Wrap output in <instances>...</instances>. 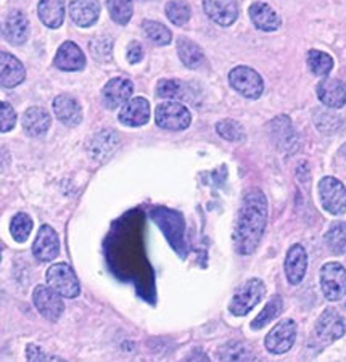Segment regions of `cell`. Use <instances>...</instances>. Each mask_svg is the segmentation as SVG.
<instances>
[{
    "instance_id": "6da1fadb",
    "label": "cell",
    "mask_w": 346,
    "mask_h": 362,
    "mask_svg": "<svg viewBox=\"0 0 346 362\" xmlns=\"http://www.w3.org/2000/svg\"><path fill=\"white\" fill-rule=\"evenodd\" d=\"M267 224V200L260 189H248L240 203L233 247L240 255L255 253Z\"/></svg>"
},
{
    "instance_id": "7a4b0ae2",
    "label": "cell",
    "mask_w": 346,
    "mask_h": 362,
    "mask_svg": "<svg viewBox=\"0 0 346 362\" xmlns=\"http://www.w3.org/2000/svg\"><path fill=\"white\" fill-rule=\"evenodd\" d=\"M266 293V287L260 279H250L240 287L236 295H233L231 305H229V311L233 316L242 317L246 316L251 309H253L258 303L263 300Z\"/></svg>"
},
{
    "instance_id": "3957f363",
    "label": "cell",
    "mask_w": 346,
    "mask_h": 362,
    "mask_svg": "<svg viewBox=\"0 0 346 362\" xmlns=\"http://www.w3.org/2000/svg\"><path fill=\"white\" fill-rule=\"evenodd\" d=\"M229 84L233 90H237L240 95L250 100H256L265 92V83L263 78L253 68L248 66H236L229 73Z\"/></svg>"
},
{
    "instance_id": "277c9868",
    "label": "cell",
    "mask_w": 346,
    "mask_h": 362,
    "mask_svg": "<svg viewBox=\"0 0 346 362\" xmlns=\"http://www.w3.org/2000/svg\"><path fill=\"white\" fill-rule=\"evenodd\" d=\"M47 284L54 288L57 293H60L63 298H78L81 293L79 280L76 277L71 266L67 262H57V264L50 266L47 271Z\"/></svg>"
},
{
    "instance_id": "5b68a950",
    "label": "cell",
    "mask_w": 346,
    "mask_h": 362,
    "mask_svg": "<svg viewBox=\"0 0 346 362\" xmlns=\"http://www.w3.org/2000/svg\"><path fill=\"white\" fill-rule=\"evenodd\" d=\"M155 122L166 131H184L190 126L192 116L184 105L178 102L160 103L155 110Z\"/></svg>"
},
{
    "instance_id": "8992f818",
    "label": "cell",
    "mask_w": 346,
    "mask_h": 362,
    "mask_svg": "<svg viewBox=\"0 0 346 362\" xmlns=\"http://www.w3.org/2000/svg\"><path fill=\"white\" fill-rule=\"evenodd\" d=\"M321 288L328 301H338L346 295V269L340 262L322 266Z\"/></svg>"
},
{
    "instance_id": "52a82bcc",
    "label": "cell",
    "mask_w": 346,
    "mask_h": 362,
    "mask_svg": "<svg viewBox=\"0 0 346 362\" xmlns=\"http://www.w3.org/2000/svg\"><path fill=\"white\" fill-rule=\"evenodd\" d=\"M319 197L325 211L340 216L346 213V187L335 177H322L319 180Z\"/></svg>"
},
{
    "instance_id": "ba28073f",
    "label": "cell",
    "mask_w": 346,
    "mask_h": 362,
    "mask_svg": "<svg viewBox=\"0 0 346 362\" xmlns=\"http://www.w3.org/2000/svg\"><path fill=\"white\" fill-rule=\"evenodd\" d=\"M33 301L40 316L50 322H57L64 311L62 295L57 293L50 285H38L33 291Z\"/></svg>"
},
{
    "instance_id": "9c48e42d",
    "label": "cell",
    "mask_w": 346,
    "mask_h": 362,
    "mask_svg": "<svg viewBox=\"0 0 346 362\" xmlns=\"http://www.w3.org/2000/svg\"><path fill=\"white\" fill-rule=\"evenodd\" d=\"M346 332L345 320L337 309L328 308L321 314L314 327V337L321 344H330L342 338Z\"/></svg>"
},
{
    "instance_id": "30bf717a",
    "label": "cell",
    "mask_w": 346,
    "mask_h": 362,
    "mask_svg": "<svg viewBox=\"0 0 346 362\" xmlns=\"http://www.w3.org/2000/svg\"><path fill=\"white\" fill-rule=\"evenodd\" d=\"M296 340V322L292 319H284L269 332L265 344L272 354H284L293 346Z\"/></svg>"
},
{
    "instance_id": "8fae6325",
    "label": "cell",
    "mask_w": 346,
    "mask_h": 362,
    "mask_svg": "<svg viewBox=\"0 0 346 362\" xmlns=\"http://www.w3.org/2000/svg\"><path fill=\"white\" fill-rule=\"evenodd\" d=\"M269 134H271V140L275 144V147L280 151L292 153L296 148V134L293 131L292 121L285 115H280L269 122Z\"/></svg>"
},
{
    "instance_id": "7c38bea8",
    "label": "cell",
    "mask_w": 346,
    "mask_h": 362,
    "mask_svg": "<svg viewBox=\"0 0 346 362\" xmlns=\"http://www.w3.org/2000/svg\"><path fill=\"white\" fill-rule=\"evenodd\" d=\"M134 92V86L126 78H113L105 84L102 90L103 105L108 110H116L131 100Z\"/></svg>"
},
{
    "instance_id": "4fadbf2b",
    "label": "cell",
    "mask_w": 346,
    "mask_h": 362,
    "mask_svg": "<svg viewBox=\"0 0 346 362\" xmlns=\"http://www.w3.org/2000/svg\"><path fill=\"white\" fill-rule=\"evenodd\" d=\"M204 13L219 26H231L238 18L237 0H203Z\"/></svg>"
},
{
    "instance_id": "5bb4252c",
    "label": "cell",
    "mask_w": 346,
    "mask_h": 362,
    "mask_svg": "<svg viewBox=\"0 0 346 362\" xmlns=\"http://www.w3.org/2000/svg\"><path fill=\"white\" fill-rule=\"evenodd\" d=\"M118 147H120L118 134L110 129H105L96 134V136L89 140V144H87V151H89L92 160L103 163L115 153Z\"/></svg>"
},
{
    "instance_id": "9a60e30c",
    "label": "cell",
    "mask_w": 346,
    "mask_h": 362,
    "mask_svg": "<svg viewBox=\"0 0 346 362\" xmlns=\"http://www.w3.org/2000/svg\"><path fill=\"white\" fill-rule=\"evenodd\" d=\"M319 100L332 110L343 108L346 105V86L335 78H324L316 87Z\"/></svg>"
},
{
    "instance_id": "2e32d148",
    "label": "cell",
    "mask_w": 346,
    "mask_h": 362,
    "mask_svg": "<svg viewBox=\"0 0 346 362\" xmlns=\"http://www.w3.org/2000/svg\"><path fill=\"white\" fill-rule=\"evenodd\" d=\"M120 121L127 127H140L150 119V103L144 97H136L122 105L120 110Z\"/></svg>"
},
{
    "instance_id": "e0dca14e",
    "label": "cell",
    "mask_w": 346,
    "mask_h": 362,
    "mask_svg": "<svg viewBox=\"0 0 346 362\" xmlns=\"http://www.w3.org/2000/svg\"><path fill=\"white\" fill-rule=\"evenodd\" d=\"M33 253L39 261H52L60 253V238L50 226H42L33 245Z\"/></svg>"
},
{
    "instance_id": "ac0fdd59",
    "label": "cell",
    "mask_w": 346,
    "mask_h": 362,
    "mask_svg": "<svg viewBox=\"0 0 346 362\" xmlns=\"http://www.w3.org/2000/svg\"><path fill=\"white\" fill-rule=\"evenodd\" d=\"M54 65L62 71H81L86 66V55L73 40H67L58 47Z\"/></svg>"
},
{
    "instance_id": "d6986e66",
    "label": "cell",
    "mask_w": 346,
    "mask_h": 362,
    "mask_svg": "<svg viewBox=\"0 0 346 362\" xmlns=\"http://www.w3.org/2000/svg\"><path fill=\"white\" fill-rule=\"evenodd\" d=\"M54 113L57 119L62 122V124L68 127H76L81 124L82 121V108L79 102L76 100L74 97L67 95V93H62V95L55 97L54 103Z\"/></svg>"
},
{
    "instance_id": "ffe728a7",
    "label": "cell",
    "mask_w": 346,
    "mask_h": 362,
    "mask_svg": "<svg viewBox=\"0 0 346 362\" xmlns=\"http://www.w3.org/2000/svg\"><path fill=\"white\" fill-rule=\"evenodd\" d=\"M308 269V255L301 245H292L287 251L285 258V276L292 285L301 284Z\"/></svg>"
},
{
    "instance_id": "44dd1931",
    "label": "cell",
    "mask_w": 346,
    "mask_h": 362,
    "mask_svg": "<svg viewBox=\"0 0 346 362\" xmlns=\"http://www.w3.org/2000/svg\"><path fill=\"white\" fill-rule=\"evenodd\" d=\"M69 16L81 28L96 25L100 16V2L98 0H69Z\"/></svg>"
},
{
    "instance_id": "7402d4cb",
    "label": "cell",
    "mask_w": 346,
    "mask_h": 362,
    "mask_svg": "<svg viewBox=\"0 0 346 362\" xmlns=\"http://www.w3.org/2000/svg\"><path fill=\"white\" fill-rule=\"evenodd\" d=\"M248 15L253 25L260 29V31L265 33H272L277 31L280 28V16L277 15L271 5H267L265 2H253L248 8Z\"/></svg>"
},
{
    "instance_id": "603a6c76",
    "label": "cell",
    "mask_w": 346,
    "mask_h": 362,
    "mask_svg": "<svg viewBox=\"0 0 346 362\" xmlns=\"http://www.w3.org/2000/svg\"><path fill=\"white\" fill-rule=\"evenodd\" d=\"M4 37L11 45H23L29 37V21L23 11H11L4 25Z\"/></svg>"
},
{
    "instance_id": "cb8c5ba5",
    "label": "cell",
    "mask_w": 346,
    "mask_h": 362,
    "mask_svg": "<svg viewBox=\"0 0 346 362\" xmlns=\"http://www.w3.org/2000/svg\"><path fill=\"white\" fill-rule=\"evenodd\" d=\"M0 78H2V87H7V89L20 86L26 78L23 63L8 52L0 54Z\"/></svg>"
},
{
    "instance_id": "d4e9b609",
    "label": "cell",
    "mask_w": 346,
    "mask_h": 362,
    "mask_svg": "<svg viewBox=\"0 0 346 362\" xmlns=\"http://www.w3.org/2000/svg\"><path fill=\"white\" fill-rule=\"evenodd\" d=\"M21 124L29 137H42L49 131L52 118L45 108L31 107L23 115Z\"/></svg>"
},
{
    "instance_id": "484cf974",
    "label": "cell",
    "mask_w": 346,
    "mask_h": 362,
    "mask_svg": "<svg viewBox=\"0 0 346 362\" xmlns=\"http://www.w3.org/2000/svg\"><path fill=\"white\" fill-rule=\"evenodd\" d=\"M67 0H39L38 15L42 25L50 29H58L64 21Z\"/></svg>"
},
{
    "instance_id": "4316f807",
    "label": "cell",
    "mask_w": 346,
    "mask_h": 362,
    "mask_svg": "<svg viewBox=\"0 0 346 362\" xmlns=\"http://www.w3.org/2000/svg\"><path fill=\"white\" fill-rule=\"evenodd\" d=\"M178 54L180 62L189 69H198L204 63V54L200 45L192 42L190 39H178Z\"/></svg>"
},
{
    "instance_id": "83f0119b",
    "label": "cell",
    "mask_w": 346,
    "mask_h": 362,
    "mask_svg": "<svg viewBox=\"0 0 346 362\" xmlns=\"http://www.w3.org/2000/svg\"><path fill=\"white\" fill-rule=\"evenodd\" d=\"M314 124L318 127V131L325 134V136H332V134L340 132L343 127V119L338 115L328 112L324 108H316L313 113Z\"/></svg>"
},
{
    "instance_id": "f1b7e54d",
    "label": "cell",
    "mask_w": 346,
    "mask_h": 362,
    "mask_svg": "<svg viewBox=\"0 0 346 362\" xmlns=\"http://www.w3.org/2000/svg\"><path fill=\"white\" fill-rule=\"evenodd\" d=\"M324 240L333 255H346V223H333L325 232Z\"/></svg>"
},
{
    "instance_id": "f546056e",
    "label": "cell",
    "mask_w": 346,
    "mask_h": 362,
    "mask_svg": "<svg viewBox=\"0 0 346 362\" xmlns=\"http://www.w3.org/2000/svg\"><path fill=\"white\" fill-rule=\"evenodd\" d=\"M309 71L318 78H325L333 68V58L321 50H309L306 57Z\"/></svg>"
},
{
    "instance_id": "4dcf8cb0",
    "label": "cell",
    "mask_w": 346,
    "mask_h": 362,
    "mask_svg": "<svg viewBox=\"0 0 346 362\" xmlns=\"http://www.w3.org/2000/svg\"><path fill=\"white\" fill-rule=\"evenodd\" d=\"M107 8L111 20L120 26H126L134 13L132 0H107Z\"/></svg>"
},
{
    "instance_id": "1f68e13d",
    "label": "cell",
    "mask_w": 346,
    "mask_h": 362,
    "mask_svg": "<svg viewBox=\"0 0 346 362\" xmlns=\"http://www.w3.org/2000/svg\"><path fill=\"white\" fill-rule=\"evenodd\" d=\"M282 308H284L282 298H280L279 295H275L272 300L265 306V309L258 314V317L253 320V322H251V329L261 330L263 327H266L269 322H272V320L277 317L280 313H282Z\"/></svg>"
},
{
    "instance_id": "d6a6232c",
    "label": "cell",
    "mask_w": 346,
    "mask_h": 362,
    "mask_svg": "<svg viewBox=\"0 0 346 362\" xmlns=\"http://www.w3.org/2000/svg\"><path fill=\"white\" fill-rule=\"evenodd\" d=\"M142 28H144V33L145 36L150 39V42H154L155 45H168L171 44V39H173V33L169 31V29L161 25V23L154 21V20H145L142 23Z\"/></svg>"
},
{
    "instance_id": "836d02e7",
    "label": "cell",
    "mask_w": 346,
    "mask_h": 362,
    "mask_svg": "<svg viewBox=\"0 0 346 362\" xmlns=\"http://www.w3.org/2000/svg\"><path fill=\"white\" fill-rule=\"evenodd\" d=\"M216 132L229 142H243L246 139L245 127L236 119H222L216 124Z\"/></svg>"
},
{
    "instance_id": "e575fe53",
    "label": "cell",
    "mask_w": 346,
    "mask_h": 362,
    "mask_svg": "<svg viewBox=\"0 0 346 362\" xmlns=\"http://www.w3.org/2000/svg\"><path fill=\"white\" fill-rule=\"evenodd\" d=\"M33 230V219L25 213H18L13 216L10 223V233L15 242L25 243L29 238V233Z\"/></svg>"
},
{
    "instance_id": "d590c367",
    "label": "cell",
    "mask_w": 346,
    "mask_h": 362,
    "mask_svg": "<svg viewBox=\"0 0 346 362\" xmlns=\"http://www.w3.org/2000/svg\"><path fill=\"white\" fill-rule=\"evenodd\" d=\"M166 15L175 26H184L190 20V7L184 0H169L166 4Z\"/></svg>"
},
{
    "instance_id": "8d00e7d4",
    "label": "cell",
    "mask_w": 346,
    "mask_h": 362,
    "mask_svg": "<svg viewBox=\"0 0 346 362\" xmlns=\"http://www.w3.org/2000/svg\"><path fill=\"white\" fill-rule=\"evenodd\" d=\"M218 358L222 361H250L255 359V356L251 354L248 348L240 341H229L219 349Z\"/></svg>"
},
{
    "instance_id": "74e56055",
    "label": "cell",
    "mask_w": 346,
    "mask_h": 362,
    "mask_svg": "<svg viewBox=\"0 0 346 362\" xmlns=\"http://www.w3.org/2000/svg\"><path fill=\"white\" fill-rule=\"evenodd\" d=\"M89 49L92 52V57L98 62H110L113 57V40L110 36H98L91 40Z\"/></svg>"
},
{
    "instance_id": "f35d334b",
    "label": "cell",
    "mask_w": 346,
    "mask_h": 362,
    "mask_svg": "<svg viewBox=\"0 0 346 362\" xmlns=\"http://www.w3.org/2000/svg\"><path fill=\"white\" fill-rule=\"evenodd\" d=\"M156 95L161 98H184L185 86L175 79H163L156 86Z\"/></svg>"
},
{
    "instance_id": "ab89813d",
    "label": "cell",
    "mask_w": 346,
    "mask_h": 362,
    "mask_svg": "<svg viewBox=\"0 0 346 362\" xmlns=\"http://www.w3.org/2000/svg\"><path fill=\"white\" fill-rule=\"evenodd\" d=\"M16 124V113L7 102L0 103V131L10 132Z\"/></svg>"
},
{
    "instance_id": "60d3db41",
    "label": "cell",
    "mask_w": 346,
    "mask_h": 362,
    "mask_svg": "<svg viewBox=\"0 0 346 362\" xmlns=\"http://www.w3.org/2000/svg\"><path fill=\"white\" fill-rule=\"evenodd\" d=\"M144 58V49L142 45L139 42H131L127 47V62L131 63V65H136V63L142 62Z\"/></svg>"
},
{
    "instance_id": "b9f144b4",
    "label": "cell",
    "mask_w": 346,
    "mask_h": 362,
    "mask_svg": "<svg viewBox=\"0 0 346 362\" xmlns=\"http://www.w3.org/2000/svg\"><path fill=\"white\" fill-rule=\"evenodd\" d=\"M26 358L29 361H45V359H49L42 353V349L36 346V344H29V346L26 348Z\"/></svg>"
},
{
    "instance_id": "7bdbcfd3",
    "label": "cell",
    "mask_w": 346,
    "mask_h": 362,
    "mask_svg": "<svg viewBox=\"0 0 346 362\" xmlns=\"http://www.w3.org/2000/svg\"><path fill=\"white\" fill-rule=\"evenodd\" d=\"M340 155H342V156H343V158L346 160V144L343 145V147H342V148H340Z\"/></svg>"
}]
</instances>
